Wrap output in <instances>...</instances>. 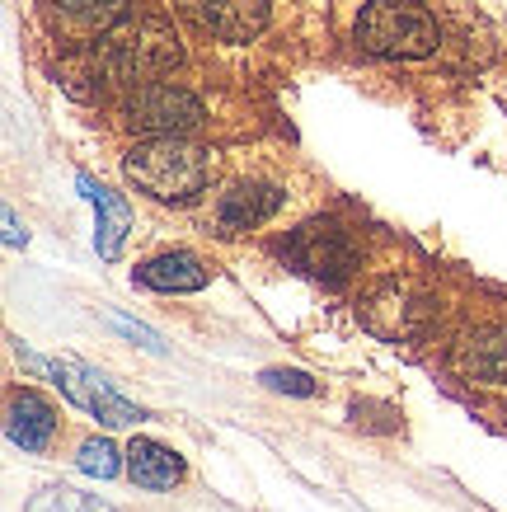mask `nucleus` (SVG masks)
Wrapping results in <instances>:
<instances>
[{
  "label": "nucleus",
  "mask_w": 507,
  "mask_h": 512,
  "mask_svg": "<svg viewBox=\"0 0 507 512\" xmlns=\"http://www.w3.org/2000/svg\"><path fill=\"white\" fill-rule=\"evenodd\" d=\"M90 57L99 66V76L113 85H146V80L165 76L179 66V38L160 24V19H123L113 33L90 38Z\"/></svg>",
  "instance_id": "1"
},
{
  "label": "nucleus",
  "mask_w": 507,
  "mask_h": 512,
  "mask_svg": "<svg viewBox=\"0 0 507 512\" xmlns=\"http://www.w3.org/2000/svg\"><path fill=\"white\" fill-rule=\"evenodd\" d=\"M123 174L155 202H193L212 179V156L184 137H151L127 151Z\"/></svg>",
  "instance_id": "2"
},
{
  "label": "nucleus",
  "mask_w": 507,
  "mask_h": 512,
  "mask_svg": "<svg viewBox=\"0 0 507 512\" xmlns=\"http://www.w3.org/2000/svg\"><path fill=\"white\" fill-rule=\"evenodd\" d=\"M357 43L385 62H414L437 47V19L414 0H371L357 15Z\"/></svg>",
  "instance_id": "3"
},
{
  "label": "nucleus",
  "mask_w": 507,
  "mask_h": 512,
  "mask_svg": "<svg viewBox=\"0 0 507 512\" xmlns=\"http://www.w3.org/2000/svg\"><path fill=\"white\" fill-rule=\"evenodd\" d=\"M19 357H24L29 367H38V372L52 376L66 400L80 404L85 414H94V419L104 423V428H127V423H141V419H146L137 404L123 400V395L108 386V381L94 372V367H85L80 357H33L24 343H19Z\"/></svg>",
  "instance_id": "4"
},
{
  "label": "nucleus",
  "mask_w": 507,
  "mask_h": 512,
  "mask_svg": "<svg viewBox=\"0 0 507 512\" xmlns=\"http://www.w3.org/2000/svg\"><path fill=\"white\" fill-rule=\"evenodd\" d=\"M123 123L146 137H188L202 123V104L198 94H188L174 80H146L127 94Z\"/></svg>",
  "instance_id": "5"
},
{
  "label": "nucleus",
  "mask_w": 507,
  "mask_h": 512,
  "mask_svg": "<svg viewBox=\"0 0 507 512\" xmlns=\"http://www.w3.org/2000/svg\"><path fill=\"white\" fill-rule=\"evenodd\" d=\"M282 254L292 259L296 273H306V278L324 282V287H338V282H348L357 273L353 235L334 226V221H306L301 231L287 235Z\"/></svg>",
  "instance_id": "6"
},
{
  "label": "nucleus",
  "mask_w": 507,
  "mask_h": 512,
  "mask_svg": "<svg viewBox=\"0 0 507 512\" xmlns=\"http://www.w3.org/2000/svg\"><path fill=\"white\" fill-rule=\"evenodd\" d=\"M174 5H179V15L193 19L202 33H212L221 43H249L268 24L263 0H174Z\"/></svg>",
  "instance_id": "7"
},
{
  "label": "nucleus",
  "mask_w": 507,
  "mask_h": 512,
  "mask_svg": "<svg viewBox=\"0 0 507 512\" xmlns=\"http://www.w3.org/2000/svg\"><path fill=\"white\" fill-rule=\"evenodd\" d=\"M277 207H282V188L235 184L231 193H221V202H216V231L221 235H245V231H254V226H263Z\"/></svg>",
  "instance_id": "8"
},
{
  "label": "nucleus",
  "mask_w": 507,
  "mask_h": 512,
  "mask_svg": "<svg viewBox=\"0 0 507 512\" xmlns=\"http://www.w3.org/2000/svg\"><path fill=\"white\" fill-rule=\"evenodd\" d=\"M5 433L24 451H43L57 433V409L38 395V390H15L10 409H5Z\"/></svg>",
  "instance_id": "9"
},
{
  "label": "nucleus",
  "mask_w": 507,
  "mask_h": 512,
  "mask_svg": "<svg viewBox=\"0 0 507 512\" xmlns=\"http://www.w3.org/2000/svg\"><path fill=\"white\" fill-rule=\"evenodd\" d=\"M76 188L94 202V212H99V231H94V249H99V259H118V249H123L127 231H132V207H127L113 188L94 184L90 174H80Z\"/></svg>",
  "instance_id": "10"
},
{
  "label": "nucleus",
  "mask_w": 507,
  "mask_h": 512,
  "mask_svg": "<svg viewBox=\"0 0 507 512\" xmlns=\"http://www.w3.org/2000/svg\"><path fill=\"white\" fill-rule=\"evenodd\" d=\"M137 282L141 287H151V292H202L212 273L202 268L198 254H188V249H169V254H155L146 264L137 268Z\"/></svg>",
  "instance_id": "11"
},
{
  "label": "nucleus",
  "mask_w": 507,
  "mask_h": 512,
  "mask_svg": "<svg viewBox=\"0 0 507 512\" xmlns=\"http://www.w3.org/2000/svg\"><path fill=\"white\" fill-rule=\"evenodd\" d=\"M456 367L479 386H507V329L470 334L461 343V353H456Z\"/></svg>",
  "instance_id": "12"
},
{
  "label": "nucleus",
  "mask_w": 507,
  "mask_h": 512,
  "mask_svg": "<svg viewBox=\"0 0 507 512\" xmlns=\"http://www.w3.org/2000/svg\"><path fill=\"white\" fill-rule=\"evenodd\" d=\"M47 5L57 24L80 38H104L127 19V0H47Z\"/></svg>",
  "instance_id": "13"
},
{
  "label": "nucleus",
  "mask_w": 507,
  "mask_h": 512,
  "mask_svg": "<svg viewBox=\"0 0 507 512\" xmlns=\"http://www.w3.org/2000/svg\"><path fill=\"white\" fill-rule=\"evenodd\" d=\"M127 475H132V484H141V489H174V484L184 480V461L169 447L151 442V437H137V442L127 447Z\"/></svg>",
  "instance_id": "14"
},
{
  "label": "nucleus",
  "mask_w": 507,
  "mask_h": 512,
  "mask_svg": "<svg viewBox=\"0 0 507 512\" xmlns=\"http://www.w3.org/2000/svg\"><path fill=\"white\" fill-rule=\"evenodd\" d=\"M418 311H423V306H414L404 287H376V292L362 301V320H367V329L371 334H381V339H400V334H409L414 320H418Z\"/></svg>",
  "instance_id": "15"
},
{
  "label": "nucleus",
  "mask_w": 507,
  "mask_h": 512,
  "mask_svg": "<svg viewBox=\"0 0 507 512\" xmlns=\"http://www.w3.org/2000/svg\"><path fill=\"white\" fill-rule=\"evenodd\" d=\"M24 512H118V508L99 503L94 494H80V489H66V484H57V489H43V494L33 498Z\"/></svg>",
  "instance_id": "16"
},
{
  "label": "nucleus",
  "mask_w": 507,
  "mask_h": 512,
  "mask_svg": "<svg viewBox=\"0 0 507 512\" xmlns=\"http://www.w3.org/2000/svg\"><path fill=\"white\" fill-rule=\"evenodd\" d=\"M127 456V451H123ZM123 456H118V447L108 442V437H90L85 447H80L76 466L85 470V475H94V480H113L118 470H123Z\"/></svg>",
  "instance_id": "17"
},
{
  "label": "nucleus",
  "mask_w": 507,
  "mask_h": 512,
  "mask_svg": "<svg viewBox=\"0 0 507 512\" xmlns=\"http://www.w3.org/2000/svg\"><path fill=\"white\" fill-rule=\"evenodd\" d=\"M259 381H263L268 390H282V395H301V400L320 395L315 376H310V372H296V367H268V372H263Z\"/></svg>",
  "instance_id": "18"
},
{
  "label": "nucleus",
  "mask_w": 507,
  "mask_h": 512,
  "mask_svg": "<svg viewBox=\"0 0 507 512\" xmlns=\"http://www.w3.org/2000/svg\"><path fill=\"white\" fill-rule=\"evenodd\" d=\"M108 325L118 329V334H127L132 343H141V348H151V353H165V343H160V334L146 325H137V320H127V315H108Z\"/></svg>",
  "instance_id": "19"
},
{
  "label": "nucleus",
  "mask_w": 507,
  "mask_h": 512,
  "mask_svg": "<svg viewBox=\"0 0 507 512\" xmlns=\"http://www.w3.org/2000/svg\"><path fill=\"white\" fill-rule=\"evenodd\" d=\"M0 221H5V245H10V249H19V245H24V240H29V235L19 231V217H15V212H10V207L0 212Z\"/></svg>",
  "instance_id": "20"
}]
</instances>
